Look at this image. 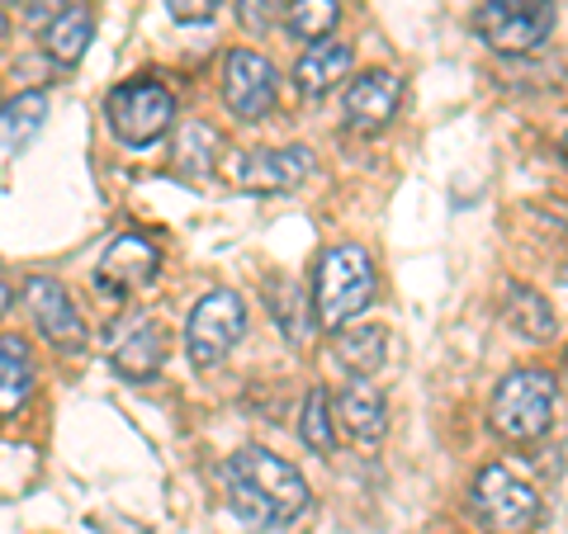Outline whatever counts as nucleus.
Returning <instances> with one entry per match:
<instances>
[{"mask_svg": "<svg viewBox=\"0 0 568 534\" xmlns=\"http://www.w3.org/2000/svg\"><path fill=\"white\" fill-rule=\"evenodd\" d=\"M227 496H233V511L256 530H280L308 511L304 473L261 444H246L227 459Z\"/></svg>", "mask_w": 568, "mask_h": 534, "instance_id": "f257e3e1", "label": "nucleus"}, {"mask_svg": "<svg viewBox=\"0 0 568 534\" xmlns=\"http://www.w3.org/2000/svg\"><path fill=\"white\" fill-rule=\"evenodd\" d=\"M379 275L375 260H369L365 246H332V251L317 256L313 270V327L323 331H342L351 322H361V312L375 302Z\"/></svg>", "mask_w": 568, "mask_h": 534, "instance_id": "f03ea898", "label": "nucleus"}, {"mask_svg": "<svg viewBox=\"0 0 568 534\" xmlns=\"http://www.w3.org/2000/svg\"><path fill=\"white\" fill-rule=\"evenodd\" d=\"M555 407H559V383L555 373L545 369H511L503 383H497L493 393V431L511 440V444H530L549 431V421H555Z\"/></svg>", "mask_w": 568, "mask_h": 534, "instance_id": "7ed1b4c3", "label": "nucleus"}, {"mask_svg": "<svg viewBox=\"0 0 568 534\" xmlns=\"http://www.w3.org/2000/svg\"><path fill=\"white\" fill-rule=\"evenodd\" d=\"M246 336V302L237 289H209L190 308L185 322V355L194 369H219Z\"/></svg>", "mask_w": 568, "mask_h": 534, "instance_id": "20e7f679", "label": "nucleus"}, {"mask_svg": "<svg viewBox=\"0 0 568 534\" xmlns=\"http://www.w3.org/2000/svg\"><path fill=\"white\" fill-rule=\"evenodd\" d=\"M171 119H175V100L156 81L114 85L110 100H104V123H110V133L123 147H152L156 137L171 133Z\"/></svg>", "mask_w": 568, "mask_h": 534, "instance_id": "39448f33", "label": "nucleus"}, {"mask_svg": "<svg viewBox=\"0 0 568 534\" xmlns=\"http://www.w3.org/2000/svg\"><path fill=\"white\" fill-rule=\"evenodd\" d=\"M555 29V0H484L474 10V33L493 52H530Z\"/></svg>", "mask_w": 568, "mask_h": 534, "instance_id": "423d86ee", "label": "nucleus"}, {"mask_svg": "<svg viewBox=\"0 0 568 534\" xmlns=\"http://www.w3.org/2000/svg\"><path fill=\"white\" fill-rule=\"evenodd\" d=\"M474 511L493 534H526L540 521V496L526 477L503 464H488L474 477Z\"/></svg>", "mask_w": 568, "mask_h": 534, "instance_id": "0eeeda50", "label": "nucleus"}, {"mask_svg": "<svg viewBox=\"0 0 568 534\" xmlns=\"http://www.w3.org/2000/svg\"><path fill=\"white\" fill-rule=\"evenodd\" d=\"M280 100V71L256 48H233L223 58V104L246 123H261Z\"/></svg>", "mask_w": 568, "mask_h": 534, "instance_id": "6e6552de", "label": "nucleus"}, {"mask_svg": "<svg viewBox=\"0 0 568 534\" xmlns=\"http://www.w3.org/2000/svg\"><path fill=\"white\" fill-rule=\"evenodd\" d=\"M313 175V152L308 147H261V152H237L227 166V181L246 194H290Z\"/></svg>", "mask_w": 568, "mask_h": 534, "instance_id": "1a4fd4ad", "label": "nucleus"}, {"mask_svg": "<svg viewBox=\"0 0 568 534\" xmlns=\"http://www.w3.org/2000/svg\"><path fill=\"white\" fill-rule=\"evenodd\" d=\"M24 302H29V317H33V327L43 331L48 346L71 350V355L85 350V322H81L77 302H71V294L62 289L58 279L33 275V279L24 284Z\"/></svg>", "mask_w": 568, "mask_h": 534, "instance_id": "9d476101", "label": "nucleus"}, {"mask_svg": "<svg viewBox=\"0 0 568 534\" xmlns=\"http://www.w3.org/2000/svg\"><path fill=\"white\" fill-rule=\"evenodd\" d=\"M110 364H114L119 379L152 383L156 373H162V364H166V331H162V322L148 317V312L129 317V322L119 327V336L110 341Z\"/></svg>", "mask_w": 568, "mask_h": 534, "instance_id": "9b49d317", "label": "nucleus"}, {"mask_svg": "<svg viewBox=\"0 0 568 534\" xmlns=\"http://www.w3.org/2000/svg\"><path fill=\"white\" fill-rule=\"evenodd\" d=\"M398 100H403V81L394 76V71H361L351 85H346V119L351 129L361 133H379L388 119L398 114Z\"/></svg>", "mask_w": 568, "mask_h": 534, "instance_id": "f8f14e48", "label": "nucleus"}, {"mask_svg": "<svg viewBox=\"0 0 568 534\" xmlns=\"http://www.w3.org/2000/svg\"><path fill=\"white\" fill-rule=\"evenodd\" d=\"M156 270H162V251H156L148 237L123 233V237L110 242V251H104L95 275L110 294H133V289H142V284H152Z\"/></svg>", "mask_w": 568, "mask_h": 534, "instance_id": "ddd939ff", "label": "nucleus"}, {"mask_svg": "<svg viewBox=\"0 0 568 534\" xmlns=\"http://www.w3.org/2000/svg\"><path fill=\"white\" fill-rule=\"evenodd\" d=\"M332 421L355 440V444H379L388 435V402L369 379H355L342 388V398L332 402Z\"/></svg>", "mask_w": 568, "mask_h": 534, "instance_id": "4468645a", "label": "nucleus"}, {"mask_svg": "<svg viewBox=\"0 0 568 534\" xmlns=\"http://www.w3.org/2000/svg\"><path fill=\"white\" fill-rule=\"evenodd\" d=\"M91 33H95V10L85 0H67V6L52 10V20L43 29V48L52 62L77 66L85 58V48H91Z\"/></svg>", "mask_w": 568, "mask_h": 534, "instance_id": "2eb2a0df", "label": "nucleus"}, {"mask_svg": "<svg viewBox=\"0 0 568 534\" xmlns=\"http://www.w3.org/2000/svg\"><path fill=\"white\" fill-rule=\"evenodd\" d=\"M336 364H342L351 379H375V373L388 364V327L379 322H351L336 331Z\"/></svg>", "mask_w": 568, "mask_h": 534, "instance_id": "dca6fc26", "label": "nucleus"}, {"mask_svg": "<svg viewBox=\"0 0 568 534\" xmlns=\"http://www.w3.org/2000/svg\"><path fill=\"white\" fill-rule=\"evenodd\" d=\"M351 62H355V52L351 43H336V39H323V43H313L304 58H298L294 66V81H298V91H304L308 100H323L327 91H336L346 76H351Z\"/></svg>", "mask_w": 568, "mask_h": 534, "instance_id": "f3484780", "label": "nucleus"}, {"mask_svg": "<svg viewBox=\"0 0 568 534\" xmlns=\"http://www.w3.org/2000/svg\"><path fill=\"white\" fill-rule=\"evenodd\" d=\"M33 393V355L20 336H0V417H14Z\"/></svg>", "mask_w": 568, "mask_h": 534, "instance_id": "a211bd4d", "label": "nucleus"}, {"mask_svg": "<svg viewBox=\"0 0 568 534\" xmlns=\"http://www.w3.org/2000/svg\"><path fill=\"white\" fill-rule=\"evenodd\" d=\"M48 119V95L43 91H20L14 100L0 104V147H24V142L43 129Z\"/></svg>", "mask_w": 568, "mask_h": 534, "instance_id": "6ab92c4d", "label": "nucleus"}, {"mask_svg": "<svg viewBox=\"0 0 568 534\" xmlns=\"http://www.w3.org/2000/svg\"><path fill=\"white\" fill-rule=\"evenodd\" d=\"M507 322H511V331H521L526 341H549L555 327H559L545 294H536L530 284H511L507 289Z\"/></svg>", "mask_w": 568, "mask_h": 534, "instance_id": "aec40b11", "label": "nucleus"}, {"mask_svg": "<svg viewBox=\"0 0 568 534\" xmlns=\"http://www.w3.org/2000/svg\"><path fill=\"white\" fill-rule=\"evenodd\" d=\"M336 20H342V6H336V0H290V10H284V29L304 43L332 39Z\"/></svg>", "mask_w": 568, "mask_h": 534, "instance_id": "412c9836", "label": "nucleus"}, {"mask_svg": "<svg viewBox=\"0 0 568 534\" xmlns=\"http://www.w3.org/2000/svg\"><path fill=\"white\" fill-rule=\"evenodd\" d=\"M298 435L313 454H332L336 450V421H332V398L327 388H313L304 398V412H298Z\"/></svg>", "mask_w": 568, "mask_h": 534, "instance_id": "4be33fe9", "label": "nucleus"}, {"mask_svg": "<svg viewBox=\"0 0 568 534\" xmlns=\"http://www.w3.org/2000/svg\"><path fill=\"white\" fill-rule=\"evenodd\" d=\"M213 147H219V133L209 123H185L181 142H175V166L185 175H209L213 171Z\"/></svg>", "mask_w": 568, "mask_h": 534, "instance_id": "5701e85b", "label": "nucleus"}, {"mask_svg": "<svg viewBox=\"0 0 568 534\" xmlns=\"http://www.w3.org/2000/svg\"><path fill=\"white\" fill-rule=\"evenodd\" d=\"M242 24L246 29H265V24H275L280 20V10H275V0H242Z\"/></svg>", "mask_w": 568, "mask_h": 534, "instance_id": "b1692460", "label": "nucleus"}, {"mask_svg": "<svg viewBox=\"0 0 568 534\" xmlns=\"http://www.w3.org/2000/svg\"><path fill=\"white\" fill-rule=\"evenodd\" d=\"M166 10L175 20H213V10H219V0H166Z\"/></svg>", "mask_w": 568, "mask_h": 534, "instance_id": "393cba45", "label": "nucleus"}, {"mask_svg": "<svg viewBox=\"0 0 568 534\" xmlns=\"http://www.w3.org/2000/svg\"><path fill=\"white\" fill-rule=\"evenodd\" d=\"M10 302H14V289H10V284H6V279H0V317H6V312H10Z\"/></svg>", "mask_w": 568, "mask_h": 534, "instance_id": "a878e982", "label": "nucleus"}, {"mask_svg": "<svg viewBox=\"0 0 568 534\" xmlns=\"http://www.w3.org/2000/svg\"><path fill=\"white\" fill-rule=\"evenodd\" d=\"M14 6H24V0H0V10H14Z\"/></svg>", "mask_w": 568, "mask_h": 534, "instance_id": "bb28decb", "label": "nucleus"}, {"mask_svg": "<svg viewBox=\"0 0 568 534\" xmlns=\"http://www.w3.org/2000/svg\"><path fill=\"white\" fill-rule=\"evenodd\" d=\"M0 33H6V10H0Z\"/></svg>", "mask_w": 568, "mask_h": 534, "instance_id": "cd10ccee", "label": "nucleus"}, {"mask_svg": "<svg viewBox=\"0 0 568 534\" xmlns=\"http://www.w3.org/2000/svg\"><path fill=\"white\" fill-rule=\"evenodd\" d=\"M559 279H564V284H568V265H564V270H559Z\"/></svg>", "mask_w": 568, "mask_h": 534, "instance_id": "c85d7f7f", "label": "nucleus"}, {"mask_svg": "<svg viewBox=\"0 0 568 534\" xmlns=\"http://www.w3.org/2000/svg\"><path fill=\"white\" fill-rule=\"evenodd\" d=\"M564 152H568V133H564Z\"/></svg>", "mask_w": 568, "mask_h": 534, "instance_id": "c756f323", "label": "nucleus"}]
</instances>
